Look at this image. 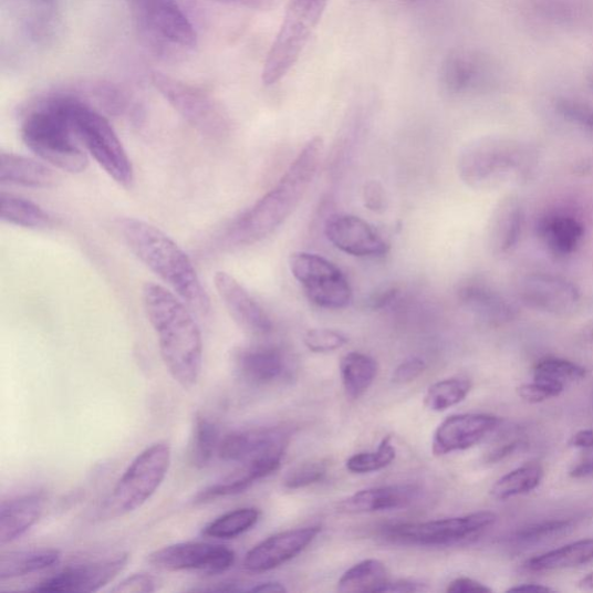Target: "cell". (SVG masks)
<instances>
[{
    "label": "cell",
    "mask_w": 593,
    "mask_h": 593,
    "mask_svg": "<svg viewBox=\"0 0 593 593\" xmlns=\"http://www.w3.org/2000/svg\"><path fill=\"white\" fill-rule=\"evenodd\" d=\"M323 154V138L310 139L279 183L232 222L222 242L229 249H239L273 235L304 199Z\"/></svg>",
    "instance_id": "6da1fadb"
},
{
    "label": "cell",
    "mask_w": 593,
    "mask_h": 593,
    "mask_svg": "<svg viewBox=\"0 0 593 593\" xmlns=\"http://www.w3.org/2000/svg\"><path fill=\"white\" fill-rule=\"evenodd\" d=\"M143 304L169 375L184 388L194 387L201 375L204 341L188 305L156 283L144 285Z\"/></svg>",
    "instance_id": "7a4b0ae2"
},
{
    "label": "cell",
    "mask_w": 593,
    "mask_h": 593,
    "mask_svg": "<svg viewBox=\"0 0 593 593\" xmlns=\"http://www.w3.org/2000/svg\"><path fill=\"white\" fill-rule=\"evenodd\" d=\"M131 251L175 291L194 312L207 315L210 299L197 271L181 247L164 231L137 218L117 221Z\"/></svg>",
    "instance_id": "3957f363"
},
{
    "label": "cell",
    "mask_w": 593,
    "mask_h": 593,
    "mask_svg": "<svg viewBox=\"0 0 593 593\" xmlns=\"http://www.w3.org/2000/svg\"><path fill=\"white\" fill-rule=\"evenodd\" d=\"M21 137L42 162L77 175L89 166L83 145L74 135L63 91L39 98L24 114Z\"/></svg>",
    "instance_id": "277c9868"
},
{
    "label": "cell",
    "mask_w": 593,
    "mask_h": 593,
    "mask_svg": "<svg viewBox=\"0 0 593 593\" xmlns=\"http://www.w3.org/2000/svg\"><path fill=\"white\" fill-rule=\"evenodd\" d=\"M532 167L529 147L519 142L485 137L467 144L458 157L461 181L474 189H491L527 177Z\"/></svg>",
    "instance_id": "5b68a950"
},
{
    "label": "cell",
    "mask_w": 593,
    "mask_h": 593,
    "mask_svg": "<svg viewBox=\"0 0 593 593\" xmlns=\"http://www.w3.org/2000/svg\"><path fill=\"white\" fill-rule=\"evenodd\" d=\"M74 135L107 175L123 187L134 183V167L108 117L94 108L79 89L64 90Z\"/></svg>",
    "instance_id": "8992f818"
},
{
    "label": "cell",
    "mask_w": 593,
    "mask_h": 593,
    "mask_svg": "<svg viewBox=\"0 0 593 593\" xmlns=\"http://www.w3.org/2000/svg\"><path fill=\"white\" fill-rule=\"evenodd\" d=\"M329 3L330 0H290L264 61L262 83L266 86L281 82L299 62Z\"/></svg>",
    "instance_id": "52a82bcc"
},
{
    "label": "cell",
    "mask_w": 593,
    "mask_h": 593,
    "mask_svg": "<svg viewBox=\"0 0 593 593\" xmlns=\"http://www.w3.org/2000/svg\"><path fill=\"white\" fill-rule=\"evenodd\" d=\"M139 35L159 54H183L196 45L193 23L178 0H127Z\"/></svg>",
    "instance_id": "ba28073f"
},
{
    "label": "cell",
    "mask_w": 593,
    "mask_h": 593,
    "mask_svg": "<svg viewBox=\"0 0 593 593\" xmlns=\"http://www.w3.org/2000/svg\"><path fill=\"white\" fill-rule=\"evenodd\" d=\"M170 460L168 443L158 441L146 448L117 481L104 504L103 516L117 518L142 508L164 482Z\"/></svg>",
    "instance_id": "9c48e42d"
},
{
    "label": "cell",
    "mask_w": 593,
    "mask_h": 593,
    "mask_svg": "<svg viewBox=\"0 0 593 593\" xmlns=\"http://www.w3.org/2000/svg\"><path fill=\"white\" fill-rule=\"evenodd\" d=\"M153 83L169 106L197 132L210 137L229 132L227 112L205 90L158 72L153 74Z\"/></svg>",
    "instance_id": "30bf717a"
},
{
    "label": "cell",
    "mask_w": 593,
    "mask_h": 593,
    "mask_svg": "<svg viewBox=\"0 0 593 593\" xmlns=\"http://www.w3.org/2000/svg\"><path fill=\"white\" fill-rule=\"evenodd\" d=\"M289 267L292 277L314 305L341 310L351 304L352 287L341 269L330 260L318 254L296 252L290 256Z\"/></svg>",
    "instance_id": "8fae6325"
},
{
    "label": "cell",
    "mask_w": 593,
    "mask_h": 593,
    "mask_svg": "<svg viewBox=\"0 0 593 593\" xmlns=\"http://www.w3.org/2000/svg\"><path fill=\"white\" fill-rule=\"evenodd\" d=\"M497 521L496 513L479 511L426 523L393 526L385 532L389 540L407 545L449 547L481 533Z\"/></svg>",
    "instance_id": "7c38bea8"
},
{
    "label": "cell",
    "mask_w": 593,
    "mask_h": 593,
    "mask_svg": "<svg viewBox=\"0 0 593 593\" xmlns=\"http://www.w3.org/2000/svg\"><path fill=\"white\" fill-rule=\"evenodd\" d=\"M236 554L222 545L208 542H181L166 547L148 556V562L162 571L199 572L209 575L226 573Z\"/></svg>",
    "instance_id": "4fadbf2b"
},
{
    "label": "cell",
    "mask_w": 593,
    "mask_h": 593,
    "mask_svg": "<svg viewBox=\"0 0 593 593\" xmlns=\"http://www.w3.org/2000/svg\"><path fill=\"white\" fill-rule=\"evenodd\" d=\"M290 434L279 427L235 431L219 443L218 456L242 466L262 461H281L288 449Z\"/></svg>",
    "instance_id": "5bb4252c"
},
{
    "label": "cell",
    "mask_w": 593,
    "mask_h": 593,
    "mask_svg": "<svg viewBox=\"0 0 593 593\" xmlns=\"http://www.w3.org/2000/svg\"><path fill=\"white\" fill-rule=\"evenodd\" d=\"M439 80L444 91L462 95L488 89L497 80V71L481 53L456 49L443 61Z\"/></svg>",
    "instance_id": "9a60e30c"
},
{
    "label": "cell",
    "mask_w": 593,
    "mask_h": 593,
    "mask_svg": "<svg viewBox=\"0 0 593 593\" xmlns=\"http://www.w3.org/2000/svg\"><path fill=\"white\" fill-rule=\"evenodd\" d=\"M129 555L77 564L35 584L34 592H95L111 583L128 564Z\"/></svg>",
    "instance_id": "2e32d148"
},
{
    "label": "cell",
    "mask_w": 593,
    "mask_h": 593,
    "mask_svg": "<svg viewBox=\"0 0 593 593\" xmlns=\"http://www.w3.org/2000/svg\"><path fill=\"white\" fill-rule=\"evenodd\" d=\"M501 424L491 414H458L444 419L433 438V454L437 457L465 451L476 447Z\"/></svg>",
    "instance_id": "e0dca14e"
},
{
    "label": "cell",
    "mask_w": 593,
    "mask_h": 593,
    "mask_svg": "<svg viewBox=\"0 0 593 593\" xmlns=\"http://www.w3.org/2000/svg\"><path fill=\"white\" fill-rule=\"evenodd\" d=\"M325 236L341 252L357 258L386 256L387 241L364 219L348 214H335L325 222Z\"/></svg>",
    "instance_id": "ac0fdd59"
},
{
    "label": "cell",
    "mask_w": 593,
    "mask_h": 593,
    "mask_svg": "<svg viewBox=\"0 0 593 593\" xmlns=\"http://www.w3.org/2000/svg\"><path fill=\"white\" fill-rule=\"evenodd\" d=\"M320 532V527H309L271 535L246 554L243 568L251 573L277 570L304 552Z\"/></svg>",
    "instance_id": "d6986e66"
},
{
    "label": "cell",
    "mask_w": 593,
    "mask_h": 593,
    "mask_svg": "<svg viewBox=\"0 0 593 593\" xmlns=\"http://www.w3.org/2000/svg\"><path fill=\"white\" fill-rule=\"evenodd\" d=\"M215 287L219 299L227 308L236 324L245 332L253 335H267L273 323L254 296L226 271L215 275Z\"/></svg>",
    "instance_id": "ffe728a7"
},
{
    "label": "cell",
    "mask_w": 593,
    "mask_h": 593,
    "mask_svg": "<svg viewBox=\"0 0 593 593\" xmlns=\"http://www.w3.org/2000/svg\"><path fill=\"white\" fill-rule=\"evenodd\" d=\"M517 293L526 305L550 313L570 311L581 299L579 289L572 282L539 273L530 274L519 281Z\"/></svg>",
    "instance_id": "44dd1931"
},
{
    "label": "cell",
    "mask_w": 593,
    "mask_h": 593,
    "mask_svg": "<svg viewBox=\"0 0 593 593\" xmlns=\"http://www.w3.org/2000/svg\"><path fill=\"white\" fill-rule=\"evenodd\" d=\"M21 33L34 43L52 42L61 29L58 0H2Z\"/></svg>",
    "instance_id": "7402d4cb"
},
{
    "label": "cell",
    "mask_w": 593,
    "mask_h": 593,
    "mask_svg": "<svg viewBox=\"0 0 593 593\" xmlns=\"http://www.w3.org/2000/svg\"><path fill=\"white\" fill-rule=\"evenodd\" d=\"M233 364L238 376L257 386L273 384L288 373L284 354L270 345L238 350L233 355Z\"/></svg>",
    "instance_id": "603a6c76"
},
{
    "label": "cell",
    "mask_w": 593,
    "mask_h": 593,
    "mask_svg": "<svg viewBox=\"0 0 593 593\" xmlns=\"http://www.w3.org/2000/svg\"><path fill=\"white\" fill-rule=\"evenodd\" d=\"M419 496L415 485H391L360 490L345 499L340 509L350 513H365L405 509Z\"/></svg>",
    "instance_id": "cb8c5ba5"
},
{
    "label": "cell",
    "mask_w": 593,
    "mask_h": 593,
    "mask_svg": "<svg viewBox=\"0 0 593 593\" xmlns=\"http://www.w3.org/2000/svg\"><path fill=\"white\" fill-rule=\"evenodd\" d=\"M523 219V206L518 197H502L493 209L488 226V245L493 254L502 256L511 251L521 236Z\"/></svg>",
    "instance_id": "d4e9b609"
},
{
    "label": "cell",
    "mask_w": 593,
    "mask_h": 593,
    "mask_svg": "<svg viewBox=\"0 0 593 593\" xmlns=\"http://www.w3.org/2000/svg\"><path fill=\"white\" fill-rule=\"evenodd\" d=\"M45 499L42 492H30L3 501L0 508V542L11 543L27 534L42 516Z\"/></svg>",
    "instance_id": "484cf974"
},
{
    "label": "cell",
    "mask_w": 593,
    "mask_h": 593,
    "mask_svg": "<svg viewBox=\"0 0 593 593\" xmlns=\"http://www.w3.org/2000/svg\"><path fill=\"white\" fill-rule=\"evenodd\" d=\"M54 169L35 159L12 153L0 154V184L44 189L56 185Z\"/></svg>",
    "instance_id": "4316f807"
},
{
    "label": "cell",
    "mask_w": 593,
    "mask_h": 593,
    "mask_svg": "<svg viewBox=\"0 0 593 593\" xmlns=\"http://www.w3.org/2000/svg\"><path fill=\"white\" fill-rule=\"evenodd\" d=\"M593 561V538L583 539L528 560L529 573H547L580 566Z\"/></svg>",
    "instance_id": "83f0119b"
},
{
    "label": "cell",
    "mask_w": 593,
    "mask_h": 593,
    "mask_svg": "<svg viewBox=\"0 0 593 593\" xmlns=\"http://www.w3.org/2000/svg\"><path fill=\"white\" fill-rule=\"evenodd\" d=\"M539 233L554 256L568 257L578 250L584 229L581 222L571 216L554 215L541 221Z\"/></svg>",
    "instance_id": "f1b7e54d"
},
{
    "label": "cell",
    "mask_w": 593,
    "mask_h": 593,
    "mask_svg": "<svg viewBox=\"0 0 593 593\" xmlns=\"http://www.w3.org/2000/svg\"><path fill=\"white\" fill-rule=\"evenodd\" d=\"M61 552L54 549L15 551L0 559V580H13L39 573L59 564Z\"/></svg>",
    "instance_id": "f546056e"
},
{
    "label": "cell",
    "mask_w": 593,
    "mask_h": 593,
    "mask_svg": "<svg viewBox=\"0 0 593 593\" xmlns=\"http://www.w3.org/2000/svg\"><path fill=\"white\" fill-rule=\"evenodd\" d=\"M458 295L464 306L491 323H503L512 316V309L507 301L498 292L485 285H464Z\"/></svg>",
    "instance_id": "4dcf8cb0"
},
{
    "label": "cell",
    "mask_w": 593,
    "mask_h": 593,
    "mask_svg": "<svg viewBox=\"0 0 593 593\" xmlns=\"http://www.w3.org/2000/svg\"><path fill=\"white\" fill-rule=\"evenodd\" d=\"M379 366L375 358L362 353H350L340 362V374L345 392L358 399L375 383Z\"/></svg>",
    "instance_id": "1f68e13d"
},
{
    "label": "cell",
    "mask_w": 593,
    "mask_h": 593,
    "mask_svg": "<svg viewBox=\"0 0 593 593\" xmlns=\"http://www.w3.org/2000/svg\"><path fill=\"white\" fill-rule=\"evenodd\" d=\"M2 220L24 229H46L52 226V217L39 205L21 196L2 191L0 195Z\"/></svg>",
    "instance_id": "d6a6232c"
},
{
    "label": "cell",
    "mask_w": 593,
    "mask_h": 593,
    "mask_svg": "<svg viewBox=\"0 0 593 593\" xmlns=\"http://www.w3.org/2000/svg\"><path fill=\"white\" fill-rule=\"evenodd\" d=\"M388 582L386 565L379 560L368 559L345 572L339 581L337 590L343 593L381 592Z\"/></svg>",
    "instance_id": "836d02e7"
},
{
    "label": "cell",
    "mask_w": 593,
    "mask_h": 593,
    "mask_svg": "<svg viewBox=\"0 0 593 593\" xmlns=\"http://www.w3.org/2000/svg\"><path fill=\"white\" fill-rule=\"evenodd\" d=\"M545 471L538 462H528L502 477L490 489V496L499 501L526 496L541 483Z\"/></svg>",
    "instance_id": "e575fe53"
},
{
    "label": "cell",
    "mask_w": 593,
    "mask_h": 593,
    "mask_svg": "<svg viewBox=\"0 0 593 593\" xmlns=\"http://www.w3.org/2000/svg\"><path fill=\"white\" fill-rule=\"evenodd\" d=\"M266 477H268V474L260 466H242L239 472L197 493L194 502L195 504H205L220 498L238 496V493L249 489L256 481Z\"/></svg>",
    "instance_id": "d590c367"
},
{
    "label": "cell",
    "mask_w": 593,
    "mask_h": 593,
    "mask_svg": "<svg viewBox=\"0 0 593 593\" xmlns=\"http://www.w3.org/2000/svg\"><path fill=\"white\" fill-rule=\"evenodd\" d=\"M219 430L205 415H196L190 444V459L197 468L207 467L219 448Z\"/></svg>",
    "instance_id": "8d00e7d4"
},
{
    "label": "cell",
    "mask_w": 593,
    "mask_h": 593,
    "mask_svg": "<svg viewBox=\"0 0 593 593\" xmlns=\"http://www.w3.org/2000/svg\"><path fill=\"white\" fill-rule=\"evenodd\" d=\"M260 516L256 508H240L216 518L205 528L204 534L215 539H233L252 530Z\"/></svg>",
    "instance_id": "74e56055"
},
{
    "label": "cell",
    "mask_w": 593,
    "mask_h": 593,
    "mask_svg": "<svg viewBox=\"0 0 593 593\" xmlns=\"http://www.w3.org/2000/svg\"><path fill=\"white\" fill-rule=\"evenodd\" d=\"M472 382L466 378H448L431 385L425 395V406L433 412H444L462 403L472 391Z\"/></svg>",
    "instance_id": "f35d334b"
},
{
    "label": "cell",
    "mask_w": 593,
    "mask_h": 593,
    "mask_svg": "<svg viewBox=\"0 0 593 593\" xmlns=\"http://www.w3.org/2000/svg\"><path fill=\"white\" fill-rule=\"evenodd\" d=\"M397 457L392 437H385L376 451L360 452L347 460V469L354 475H367L382 471Z\"/></svg>",
    "instance_id": "ab89813d"
},
{
    "label": "cell",
    "mask_w": 593,
    "mask_h": 593,
    "mask_svg": "<svg viewBox=\"0 0 593 593\" xmlns=\"http://www.w3.org/2000/svg\"><path fill=\"white\" fill-rule=\"evenodd\" d=\"M534 379H547L560 384L578 382L586 376V370L564 358L549 357L539 361L533 368Z\"/></svg>",
    "instance_id": "60d3db41"
},
{
    "label": "cell",
    "mask_w": 593,
    "mask_h": 593,
    "mask_svg": "<svg viewBox=\"0 0 593 593\" xmlns=\"http://www.w3.org/2000/svg\"><path fill=\"white\" fill-rule=\"evenodd\" d=\"M575 526L574 519H549V521H541L517 530L511 537V542L521 547L533 545V543L571 531Z\"/></svg>",
    "instance_id": "b9f144b4"
},
{
    "label": "cell",
    "mask_w": 593,
    "mask_h": 593,
    "mask_svg": "<svg viewBox=\"0 0 593 593\" xmlns=\"http://www.w3.org/2000/svg\"><path fill=\"white\" fill-rule=\"evenodd\" d=\"M329 471L327 462L323 460L300 464L288 472L283 480L285 488L302 489L323 481Z\"/></svg>",
    "instance_id": "7bdbcfd3"
},
{
    "label": "cell",
    "mask_w": 593,
    "mask_h": 593,
    "mask_svg": "<svg viewBox=\"0 0 593 593\" xmlns=\"http://www.w3.org/2000/svg\"><path fill=\"white\" fill-rule=\"evenodd\" d=\"M304 343L314 354H327L344 347L348 337L335 330L314 329L305 334Z\"/></svg>",
    "instance_id": "ee69618b"
},
{
    "label": "cell",
    "mask_w": 593,
    "mask_h": 593,
    "mask_svg": "<svg viewBox=\"0 0 593 593\" xmlns=\"http://www.w3.org/2000/svg\"><path fill=\"white\" fill-rule=\"evenodd\" d=\"M555 107L564 119L593 135V107L571 97L559 98Z\"/></svg>",
    "instance_id": "f6af8a7d"
},
{
    "label": "cell",
    "mask_w": 593,
    "mask_h": 593,
    "mask_svg": "<svg viewBox=\"0 0 593 593\" xmlns=\"http://www.w3.org/2000/svg\"><path fill=\"white\" fill-rule=\"evenodd\" d=\"M564 391V385L547 379H534L529 384L518 387V395L526 403L540 404L553 398H558Z\"/></svg>",
    "instance_id": "bcb514c9"
},
{
    "label": "cell",
    "mask_w": 593,
    "mask_h": 593,
    "mask_svg": "<svg viewBox=\"0 0 593 593\" xmlns=\"http://www.w3.org/2000/svg\"><path fill=\"white\" fill-rule=\"evenodd\" d=\"M158 581L150 574H134L112 589L115 593H150L157 591Z\"/></svg>",
    "instance_id": "7dc6e473"
},
{
    "label": "cell",
    "mask_w": 593,
    "mask_h": 593,
    "mask_svg": "<svg viewBox=\"0 0 593 593\" xmlns=\"http://www.w3.org/2000/svg\"><path fill=\"white\" fill-rule=\"evenodd\" d=\"M426 368L427 364L424 360L410 357L395 368L392 379L395 384H409L422 376Z\"/></svg>",
    "instance_id": "c3c4849f"
},
{
    "label": "cell",
    "mask_w": 593,
    "mask_h": 593,
    "mask_svg": "<svg viewBox=\"0 0 593 593\" xmlns=\"http://www.w3.org/2000/svg\"><path fill=\"white\" fill-rule=\"evenodd\" d=\"M364 206L374 212H382L385 209V191L379 181L371 180L363 188Z\"/></svg>",
    "instance_id": "681fc988"
},
{
    "label": "cell",
    "mask_w": 593,
    "mask_h": 593,
    "mask_svg": "<svg viewBox=\"0 0 593 593\" xmlns=\"http://www.w3.org/2000/svg\"><path fill=\"white\" fill-rule=\"evenodd\" d=\"M215 2L254 11H269L277 7L279 0H215Z\"/></svg>",
    "instance_id": "f907efd6"
},
{
    "label": "cell",
    "mask_w": 593,
    "mask_h": 593,
    "mask_svg": "<svg viewBox=\"0 0 593 593\" xmlns=\"http://www.w3.org/2000/svg\"><path fill=\"white\" fill-rule=\"evenodd\" d=\"M447 591L451 593L491 592V589L476 580L459 578L449 584Z\"/></svg>",
    "instance_id": "816d5d0a"
},
{
    "label": "cell",
    "mask_w": 593,
    "mask_h": 593,
    "mask_svg": "<svg viewBox=\"0 0 593 593\" xmlns=\"http://www.w3.org/2000/svg\"><path fill=\"white\" fill-rule=\"evenodd\" d=\"M426 587L419 583L402 580V581H395V582H388L381 592H398V593H406V592H419L425 591Z\"/></svg>",
    "instance_id": "f5cc1de1"
},
{
    "label": "cell",
    "mask_w": 593,
    "mask_h": 593,
    "mask_svg": "<svg viewBox=\"0 0 593 593\" xmlns=\"http://www.w3.org/2000/svg\"><path fill=\"white\" fill-rule=\"evenodd\" d=\"M519 447H521V441L518 440L504 444L502 447L488 454L486 461L490 464L499 462L511 456Z\"/></svg>",
    "instance_id": "db71d44e"
},
{
    "label": "cell",
    "mask_w": 593,
    "mask_h": 593,
    "mask_svg": "<svg viewBox=\"0 0 593 593\" xmlns=\"http://www.w3.org/2000/svg\"><path fill=\"white\" fill-rule=\"evenodd\" d=\"M398 290L395 288L386 289L382 292L375 293L368 301L371 309H381L391 303L398 294Z\"/></svg>",
    "instance_id": "11a10c76"
},
{
    "label": "cell",
    "mask_w": 593,
    "mask_h": 593,
    "mask_svg": "<svg viewBox=\"0 0 593 593\" xmlns=\"http://www.w3.org/2000/svg\"><path fill=\"white\" fill-rule=\"evenodd\" d=\"M573 448L591 449L593 448V430L585 429L578 431L570 440Z\"/></svg>",
    "instance_id": "9f6ffc18"
},
{
    "label": "cell",
    "mask_w": 593,
    "mask_h": 593,
    "mask_svg": "<svg viewBox=\"0 0 593 593\" xmlns=\"http://www.w3.org/2000/svg\"><path fill=\"white\" fill-rule=\"evenodd\" d=\"M246 592H264V593H273V592H287V589L283 584L279 582H261L253 584L250 587H247Z\"/></svg>",
    "instance_id": "6f0895ef"
},
{
    "label": "cell",
    "mask_w": 593,
    "mask_h": 593,
    "mask_svg": "<svg viewBox=\"0 0 593 593\" xmlns=\"http://www.w3.org/2000/svg\"><path fill=\"white\" fill-rule=\"evenodd\" d=\"M509 592H552L554 591L552 587L537 584V583H526L517 586H512L508 590Z\"/></svg>",
    "instance_id": "680465c9"
},
{
    "label": "cell",
    "mask_w": 593,
    "mask_h": 593,
    "mask_svg": "<svg viewBox=\"0 0 593 593\" xmlns=\"http://www.w3.org/2000/svg\"><path fill=\"white\" fill-rule=\"evenodd\" d=\"M591 475H593V459L576 466L571 472V477L575 479L589 477Z\"/></svg>",
    "instance_id": "91938a15"
},
{
    "label": "cell",
    "mask_w": 593,
    "mask_h": 593,
    "mask_svg": "<svg viewBox=\"0 0 593 593\" xmlns=\"http://www.w3.org/2000/svg\"><path fill=\"white\" fill-rule=\"evenodd\" d=\"M581 589L593 590V572L582 579L579 583Z\"/></svg>",
    "instance_id": "94428289"
},
{
    "label": "cell",
    "mask_w": 593,
    "mask_h": 593,
    "mask_svg": "<svg viewBox=\"0 0 593 593\" xmlns=\"http://www.w3.org/2000/svg\"><path fill=\"white\" fill-rule=\"evenodd\" d=\"M584 337L590 343H593V321L592 323L584 330Z\"/></svg>",
    "instance_id": "6125c7cd"
},
{
    "label": "cell",
    "mask_w": 593,
    "mask_h": 593,
    "mask_svg": "<svg viewBox=\"0 0 593 593\" xmlns=\"http://www.w3.org/2000/svg\"><path fill=\"white\" fill-rule=\"evenodd\" d=\"M399 2H402V3H404V4L413 6V4L418 3L419 0H399Z\"/></svg>",
    "instance_id": "be15d7a7"
},
{
    "label": "cell",
    "mask_w": 593,
    "mask_h": 593,
    "mask_svg": "<svg viewBox=\"0 0 593 593\" xmlns=\"http://www.w3.org/2000/svg\"><path fill=\"white\" fill-rule=\"evenodd\" d=\"M589 86L593 91V72L590 74V77H589Z\"/></svg>",
    "instance_id": "e7e4bbea"
}]
</instances>
